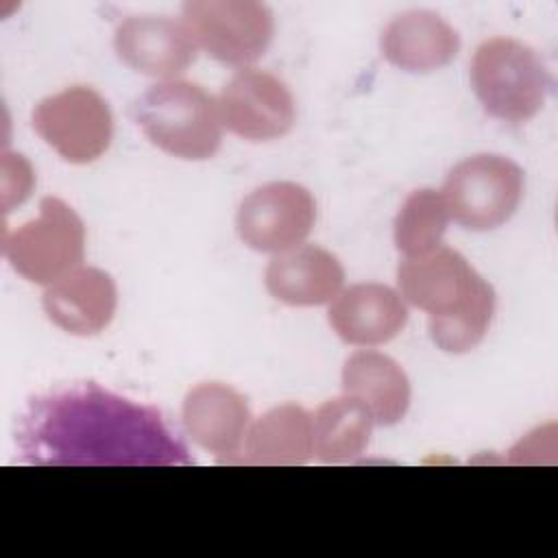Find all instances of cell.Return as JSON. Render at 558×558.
I'll list each match as a JSON object with an SVG mask.
<instances>
[{"mask_svg": "<svg viewBox=\"0 0 558 558\" xmlns=\"http://www.w3.org/2000/svg\"><path fill=\"white\" fill-rule=\"evenodd\" d=\"M26 462L46 466H187L192 456L161 412L96 384L31 401L17 427Z\"/></svg>", "mask_w": 558, "mask_h": 558, "instance_id": "cell-1", "label": "cell"}, {"mask_svg": "<svg viewBox=\"0 0 558 558\" xmlns=\"http://www.w3.org/2000/svg\"><path fill=\"white\" fill-rule=\"evenodd\" d=\"M133 118L153 146L185 161L214 157L222 142L218 100L192 81L155 83L135 100Z\"/></svg>", "mask_w": 558, "mask_h": 558, "instance_id": "cell-2", "label": "cell"}, {"mask_svg": "<svg viewBox=\"0 0 558 558\" xmlns=\"http://www.w3.org/2000/svg\"><path fill=\"white\" fill-rule=\"evenodd\" d=\"M471 87L488 116L521 124L541 111L551 78L532 46L514 37H490L471 59Z\"/></svg>", "mask_w": 558, "mask_h": 558, "instance_id": "cell-3", "label": "cell"}, {"mask_svg": "<svg viewBox=\"0 0 558 558\" xmlns=\"http://www.w3.org/2000/svg\"><path fill=\"white\" fill-rule=\"evenodd\" d=\"M2 255L26 281L50 286L81 266L85 225L65 201L44 196L37 218L4 233Z\"/></svg>", "mask_w": 558, "mask_h": 558, "instance_id": "cell-4", "label": "cell"}, {"mask_svg": "<svg viewBox=\"0 0 558 558\" xmlns=\"http://www.w3.org/2000/svg\"><path fill=\"white\" fill-rule=\"evenodd\" d=\"M521 166L504 155H473L456 163L440 190L449 218L471 231H493L508 222L523 196Z\"/></svg>", "mask_w": 558, "mask_h": 558, "instance_id": "cell-5", "label": "cell"}, {"mask_svg": "<svg viewBox=\"0 0 558 558\" xmlns=\"http://www.w3.org/2000/svg\"><path fill=\"white\" fill-rule=\"evenodd\" d=\"M181 22L196 48L233 68L264 57L275 35L272 11L255 0H190L181 9Z\"/></svg>", "mask_w": 558, "mask_h": 558, "instance_id": "cell-6", "label": "cell"}, {"mask_svg": "<svg viewBox=\"0 0 558 558\" xmlns=\"http://www.w3.org/2000/svg\"><path fill=\"white\" fill-rule=\"evenodd\" d=\"M33 129L61 159L92 163L113 140V116L96 89L74 85L35 105Z\"/></svg>", "mask_w": 558, "mask_h": 558, "instance_id": "cell-7", "label": "cell"}, {"mask_svg": "<svg viewBox=\"0 0 558 558\" xmlns=\"http://www.w3.org/2000/svg\"><path fill=\"white\" fill-rule=\"evenodd\" d=\"M316 222V201L294 181L255 187L238 207L235 231L257 253H286L305 242Z\"/></svg>", "mask_w": 558, "mask_h": 558, "instance_id": "cell-8", "label": "cell"}, {"mask_svg": "<svg viewBox=\"0 0 558 558\" xmlns=\"http://www.w3.org/2000/svg\"><path fill=\"white\" fill-rule=\"evenodd\" d=\"M222 126L248 142H270L290 133L296 105L288 85L259 68L238 70L218 96Z\"/></svg>", "mask_w": 558, "mask_h": 558, "instance_id": "cell-9", "label": "cell"}, {"mask_svg": "<svg viewBox=\"0 0 558 558\" xmlns=\"http://www.w3.org/2000/svg\"><path fill=\"white\" fill-rule=\"evenodd\" d=\"M399 294L429 318L451 316L482 294L493 290L464 255L449 246H438L421 257H405L397 268Z\"/></svg>", "mask_w": 558, "mask_h": 558, "instance_id": "cell-10", "label": "cell"}, {"mask_svg": "<svg viewBox=\"0 0 558 558\" xmlns=\"http://www.w3.org/2000/svg\"><path fill=\"white\" fill-rule=\"evenodd\" d=\"M113 48L124 65L161 81L183 74L198 50L183 22L161 15H133L120 22Z\"/></svg>", "mask_w": 558, "mask_h": 558, "instance_id": "cell-11", "label": "cell"}, {"mask_svg": "<svg viewBox=\"0 0 558 558\" xmlns=\"http://www.w3.org/2000/svg\"><path fill=\"white\" fill-rule=\"evenodd\" d=\"M187 436L220 460H235L242 453L251 425L246 399L227 384L205 381L187 390L181 408Z\"/></svg>", "mask_w": 558, "mask_h": 558, "instance_id": "cell-12", "label": "cell"}, {"mask_svg": "<svg viewBox=\"0 0 558 558\" xmlns=\"http://www.w3.org/2000/svg\"><path fill=\"white\" fill-rule=\"evenodd\" d=\"M327 320L338 338L353 347H379L408 323L405 301L386 283H353L331 301Z\"/></svg>", "mask_w": 558, "mask_h": 558, "instance_id": "cell-13", "label": "cell"}, {"mask_svg": "<svg viewBox=\"0 0 558 558\" xmlns=\"http://www.w3.org/2000/svg\"><path fill=\"white\" fill-rule=\"evenodd\" d=\"M41 303L50 323L65 333L96 336L116 314L118 288L109 272L94 266H78L46 286Z\"/></svg>", "mask_w": 558, "mask_h": 558, "instance_id": "cell-14", "label": "cell"}, {"mask_svg": "<svg viewBox=\"0 0 558 558\" xmlns=\"http://www.w3.org/2000/svg\"><path fill=\"white\" fill-rule=\"evenodd\" d=\"M381 54L403 72L427 74L445 68L460 50L458 31L438 13L412 9L395 15L381 31Z\"/></svg>", "mask_w": 558, "mask_h": 558, "instance_id": "cell-15", "label": "cell"}, {"mask_svg": "<svg viewBox=\"0 0 558 558\" xmlns=\"http://www.w3.org/2000/svg\"><path fill=\"white\" fill-rule=\"evenodd\" d=\"M264 283L268 294L286 305H325L342 290L344 268L327 248L301 244L270 259Z\"/></svg>", "mask_w": 558, "mask_h": 558, "instance_id": "cell-16", "label": "cell"}, {"mask_svg": "<svg viewBox=\"0 0 558 558\" xmlns=\"http://www.w3.org/2000/svg\"><path fill=\"white\" fill-rule=\"evenodd\" d=\"M342 390L357 399L377 425L399 423L410 408L405 371L379 351H355L342 366Z\"/></svg>", "mask_w": 558, "mask_h": 558, "instance_id": "cell-17", "label": "cell"}, {"mask_svg": "<svg viewBox=\"0 0 558 558\" xmlns=\"http://www.w3.org/2000/svg\"><path fill=\"white\" fill-rule=\"evenodd\" d=\"M242 453L246 464H305L314 453L312 414L296 403L270 408L248 425Z\"/></svg>", "mask_w": 558, "mask_h": 558, "instance_id": "cell-18", "label": "cell"}, {"mask_svg": "<svg viewBox=\"0 0 558 558\" xmlns=\"http://www.w3.org/2000/svg\"><path fill=\"white\" fill-rule=\"evenodd\" d=\"M314 456L327 464L349 462L362 456L373 434L371 412L353 397L325 401L314 414Z\"/></svg>", "mask_w": 558, "mask_h": 558, "instance_id": "cell-19", "label": "cell"}, {"mask_svg": "<svg viewBox=\"0 0 558 558\" xmlns=\"http://www.w3.org/2000/svg\"><path fill=\"white\" fill-rule=\"evenodd\" d=\"M449 209L440 192L414 190L397 211L395 246L405 257H421L440 246L449 225Z\"/></svg>", "mask_w": 558, "mask_h": 558, "instance_id": "cell-20", "label": "cell"}, {"mask_svg": "<svg viewBox=\"0 0 558 558\" xmlns=\"http://www.w3.org/2000/svg\"><path fill=\"white\" fill-rule=\"evenodd\" d=\"M493 314L495 292L488 290L475 303L451 316L429 318V336L434 344L445 353H466L484 340L493 323Z\"/></svg>", "mask_w": 558, "mask_h": 558, "instance_id": "cell-21", "label": "cell"}, {"mask_svg": "<svg viewBox=\"0 0 558 558\" xmlns=\"http://www.w3.org/2000/svg\"><path fill=\"white\" fill-rule=\"evenodd\" d=\"M13 174H15L13 166L4 153L2 155V211H11L13 205H22L35 185V174L28 161H24L17 177Z\"/></svg>", "mask_w": 558, "mask_h": 558, "instance_id": "cell-22", "label": "cell"}]
</instances>
